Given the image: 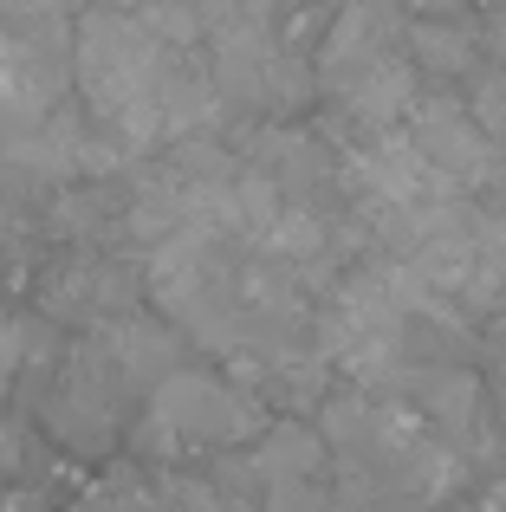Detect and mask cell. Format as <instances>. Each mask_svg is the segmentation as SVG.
Returning a JSON list of instances; mask_svg holds the SVG:
<instances>
[{
	"label": "cell",
	"mask_w": 506,
	"mask_h": 512,
	"mask_svg": "<svg viewBox=\"0 0 506 512\" xmlns=\"http://www.w3.org/2000/svg\"><path fill=\"white\" fill-rule=\"evenodd\" d=\"M176 59L182 52H169L143 26V13L91 7L72 26V78L85 91L91 117L111 130L117 150H156V143H169L163 85H169V65Z\"/></svg>",
	"instance_id": "obj_1"
},
{
	"label": "cell",
	"mask_w": 506,
	"mask_h": 512,
	"mask_svg": "<svg viewBox=\"0 0 506 512\" xmlns=\"http://www.w3.org/2000/svg\"><path fill=\"white\" fill-rule=\"evenodd\" d=\"M143 286H150L156 312L176 318L189 338L215 344V350H247V305H241V286L228 279V266H221V240L215 234H176L163 240V247H150V273H143Z\"/></svg>",
	"instance_id": "obj_2"
},
{
	"label": "cell",
	"mask_w": 506,
	"mask_h": 512,
	"mask_svg": "<svg viewBox=\"0 0 506 512\" xmlns=\"http://www.w3.org/2000/svg\"><path fill=\"white\" fill-rule=\"evenodd\" d=\"M143 448L156 454H189V448H234V441H260V409L234 383L208 370H176L150 389V409L137 428Z\"/></svg>",
	"instance_id": "obj_3"
},
{
	"label": "cell",
	"mask_w": 506,
	"mask_h": 512,
	"mask_svg": "<svg viewBox=\"0 0 506 512\" xmlns=\"http://www.w3.org/2000/svg\"><path fill=\"white\" fill-rule=\"evenodd\" d=\"M409 273L442 305H494L506 292V214L448 208V221L409 253Z\"/></svg>",
	"instance_id": "obj_4"
},
{
	"label": "cell",
	"mask_w": 506,
	"mask_h": 512,
	"mask_svg": "<svg viewBox=\"0 0 506 512\" xmlns=\"http://www.w3.org/2000/svg\"><path fill=\"white\" fill-rule=\"evenodd\" d=\"M208 78H215L221 104H253V111H273V104H299L305 98V65L266 33V20L234 13L228 26L208 33Z\"/></svg>",
	"instance_id": "obj_5"
},
{
	"label": "cell",
	"mask_w": 506,
	"mask_h": 512,
	"mask_svg": "<svg viewBox=\"0 0 506 512\" xmlns=\"http://www.w3.org/2000/svg\"><path fill=\"white\" fill-rule=\"evenodd\" d=\"M403 130H409V143L429 156V169L448 175L455 188H481L500 163L494 137H487V130L474 124V111L455 104V98H416V111H409Z\"/></svg>",
	"instance_id": "obj_6"
},
{
	"label": "cell",
	"mask_w": 506,
	"mask_h": 512,
	"mask_svg": "<svg viewBox=\"0 0 506 512\" xmlns=\"http://www.w3.org/2000/svg\"><path fill=\"white\" fill-rule=\"evenodd\" d=\"M234 474H253L273 512H312V487L325 474V435L305 422H273L260 428L247 467H234Z\"/></svg>",
	"instance_id": "obj_7"
},
{
	"label": "cell",
	"mask_w": 506,
	"mask_h": 512,
	"mask_svg": "<svg viewBox=\"0 0 506 512\" xmlns=\"http://www.w3.org/2000/svg\"><path fill=\"white\" fill-rule=\"evenodd\" d=\"M117 389H124V376L111 370V357H104V350H85V357L59 376V389H52L46 428L65 448H85V454L104 448L111 428H117Z\"/></svg>",
	"instance_id": "obj_8"
},
{
	"label": "cell",
	"mask_w": 506,
	"mask_h": 512,
	"mask_svg": "<svg viewBox=\"0 0 506 512\" xmlns=\"http://www.w3.org/2000/svg\"><path fill=\"white\" fill-rule=\"evenodd\" d=\"M403 13H396V0H344L338 20L325 26V46H318V85L338 91L351 85L364 65L390 59V52H403Z\"/></svg>",
	"instance_id": "obj_9"
},
{
	"label": "cell",
	"mask_w": 506,
	"mask_h": 512,
	"mask_svg": "<svg viewBox=\"0 0 506 512\" xmlns=\"http://www.w3.org/2000/svg\"><path fill=\"white\" fill-rule=\"evenodd\" d=\"M331 98H338V111L351 117L364 137H383V130H396L416 111V65H409L403 52H390V59L364 65L351 85H338Z\"/></svg>",
	"instance_id": "obj_10"
},
{
	"label": "cell",
	"mask_w": 506,
	"mask_h": 512,
	"mask_svg": "<svg viewBox=\"0 0 506 512\" xmlns=\"http://www.w3.org/2000/svg\"><path fill=\"white\" fill-rule=\"evenodd\" d=\"M409 389H416V402H422V422H435L442 448L461 454L487 435V396L468 370H416Z\"/></svg>",
	"instance_id": "obj_11"
},
{
	"label": "cell",
	"mask_w": 506,
	"mask_h": 512,
	"mask_svg": "<svg viewBox=\"0 0 506 512\" xmlns=\"http://www.w3.org/2000/svg\"><path fill=\"white\" fill-rule=\"evenodd\" d=\"M98 350L111 357V370L124 376V383H143V389H156L163 376H176V370H182V344H176V331L150 325V318H137V312L111 318V325H104V338H98Z\"/></svg>",
	"instance_id": "obj_12"
},
{
	"label": "cell",
	"mask_w": 506,
	"mask_h": 512,
	"mask_svg": "<svg viewBox=\"0 0 506 512\" xmlns=\"http://www.w3.org/2000/svg\"><path fill=\"white\" fill-rule=\"evenodd\" d=\"M46 305H52L59 318H98V325H111V318L130 312V279L117 273L111 260L65 266L59 286H46Z\"/></svg>",
	"instance_id": "obj_13"
},
{
	"label": "cell",
	"mask_w": 506,
	"mask_h": 512,
	"mask_svg": "<svg viewBox=\"0 0 506 512\" xmlns=\"http://www.w3.org/2000/svg\"><path fill=\"white\" fill-rule=\"evenodd\" d=\"M52 72H46V52H39V39L26 33H0V111L13 117H46L52 111Z\"/></svg>",
	"instance_id": "obj_14"
},
{
	"label": "cell",
	"mask_w": 506,
	"mask_h": 512,
	"mask_svg": "<svg viewBox=\"0 0 506 512\" xmlns=\"http://www.w3.org/2000/svg\"><path fill=\"white\" fill-rule=\"evenodd\" d=\"M403 52H409V65H422V72H442V78H455V72H474V52H481V33L474 26H461V20H409L403 26Z\"/></svg>",
	"instance_id": "obj_15"
},
{
	"label": "cell",
	"mask_w": 506,
	"mask_h": 512,
	"mask_svg": "<svg viewBox=\"0 0 506 512\" xmlns=\"http://www.w3.org/2000/svg\"><path fill=\"white\" fill-rule=\"evenodd\" d=\"M72 512H156V500L137 474H104L98 487H85L72 500Z\"/></svg>",
	"instance_id": "obj_16"
},
{
	"label": "cell",
	"mask_w": 506,
	"mask_h": 512,
	"mask_svg": "<svg viewBox=\"0 0 506 512\" xmlns=\"http://www.w3.org/2000/svg\"><path fill=\"white\" fill-rule=\"evenodd\" d=\"M468 111H474V124H481L494 143H506V65H494V72H481V78H474Z\"/></svg>",
	"instance_id": "obj_17"
},
{
	"label": "cell",
	"mask_w": 506,
	"mask_h": 512,
	"mask_svg": "<svg viewBox=\"0 0 506 512\" xmlns=\"http://www.w3.org/2000/svg\"><path fill=\"white\" fill-rule=\"evenodd\" d=\"M20 357H26V331H20V318L0 312V383L20 370Z\"/></svg>",
	"instance_id": "obj_18"
},
{
	"label": "cell",
	"mask_w": 506,
	"mask_h": 512,
	"mask_svg": "<svg viewBox=\"0 0 506 512\" xmlns=\"http://www.w3.org/2000/svg\"><path fill=\"white\" fill-rule=\"evenodd\" d=\"M33 13H46V0H0V20H33Z\"/></svg>",
	"instance_id": "obj_19"
},
{
	"label": "cell",
	"mask_w": 506,
	"mask_h": 512,
	"mask_svg": "<svg viewBox=\"0 0 506 512\" xmlns=\"http://www.w3.org/2000/svg\"><path fill=\"white\" fill-rule=\"evenodd\" d=\"M487 188H494V214H506V163H494V175H487Z\"/></svg>",
	"instance_id": "obj_20"
},
{
	"label": "cell",
	"mask_w": 506,
	"mask_h": 512,
	"mask_svg": "<svg viewBox=\"0 0 506 512\" xmlns=\"http://www.w3.org/2000/svg\"><path fill=\"white\" fill-rule=\"evenodd\" d=\"M241 7L253 13V20H266V13H273V7H292V0H241Z\"/></svg>",
	"instance_id": "obj_21"
},
{
	"label": "cell",
	"mask_w": 506,
	"mask_h": 512,
	"mask_svg": "<svg viewBox=\"0 0 506 512\" xmlns=\"http://www.w3.org/2000/svg\"><path fill=\"white\" fill-rule=\"evenodd\" d=\"M481 512H506V480H500V487H494V493L481 500Z\"/></svg>",
	"instance_id": "obj_22"
},
{
	"label": "cell",
	"mask_w": 506,
	"mask_h": 512,
	"mask_svg": "<svg viewBox=\"0 0 506 512\" xmlns=\"http://www.w3.org/2000/svg\"><path fill=\"white\" fill-rule=\"evenodd\" d=\"M500 376H506V344H500Z\"/></svg>",
	"instance_id": "obj_23"
}]
</instances>
